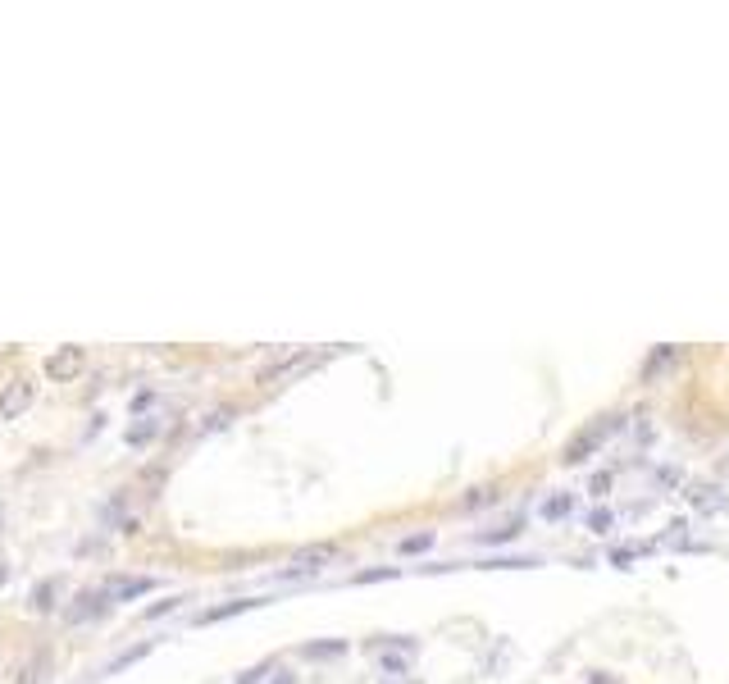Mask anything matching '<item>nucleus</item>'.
Masks as SVG:
<instances>
[{"label":"nucleus","instance_id":"nucleus-3","mask_svg":"<svg viewBox=\"0 0 729 684\" xmlns=\"http://www.w3.org/2000/svg\"><path fill=\"white\" fill-rule=\"evenodd\" d=\"M78 370H83V352H78V347H64V352H55L51 361H46V374H51V379H73Z\"/></svg>","mask_w":729,"mask_h":684},{"label":"nucleus","instance_id":"nucleus-4","mask_svg":"<svg viewBox=\"0 0 729 684\" xmlns=\"http://www.w3.org/2000/svg\"><path fill=\"white\" fill-rule=\"evenodd\" d=\"M570 511H575V498H570V493H552V498L543 502V516L547 520H565Z\"/></svg>","mask_w":729,"mask_h":684},{"label":"nucleus","instance_id":"nucleus-2","mask_svg":"<svg viewBox=\"0 0 729 684\" xmlns=\"http://www.w3.org/2000/svg\"><path fill=\"white\" fill-rule=\"evenodd\" d=\"M338 557V548H333V543H319V548H301L297 557H292V575H315V570H324L329 566V561Z\"/></svg>","mask_w":729,"mask_h":684},{"label":"nucleus","instance_id":"nucleus-5","mask_svg":"<svg viewBox=\"0 0 729 684\" xmlns=\"http://www.w3.org/2000/svg\"><path fill=\"white\" fill-rule=\"evenodd\" d=\"M433 543H438V534H433V529H424V534H411V539H401V557H420V552H429Z\"/></svg>","mask_w":729,"mask_h":684},{"label":"nucleus","instance_id":"nucleus-1","mask_svg":"<svg viewBox=\"0 0 729 684\" xmlns=\"http://www.w3.org/2000/svg\"><path fill=\"white\" fill-rule=\"evenodd\" d=\"M28 406H32V384L28 379H14V384L0 393V420H19Z\"/></svg>","mask_w":729,"mask_h":684},{"label":"nucleus","instance_id":"nucleus-7","mask_svg":"<svg viewBox=\"0 0 729 684\" xmlns=\"http://www.w3.org/2000/svg\"><path fill=\"white\" fill-rule=\"evenodd\" d=\"M19 684H37V671H23V675H19Z\"/></svg>","mask_w":729,"mask_h":684},{"label":"nucleus","instance_id":"nucleus-6","mask_svg":"<svg viewBox=\"0 0 729 684\" xmlns=\"http://www.w3.org/2000/svg\"><path fill=\"white\" fill-rule=\"evenodd\" d=\"M588 529H593V534H606V529H611V511H593V516H588Z\"/></svg>","mask_w":729,"mask_h":684}]
</instances>
